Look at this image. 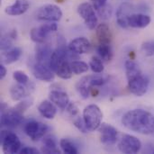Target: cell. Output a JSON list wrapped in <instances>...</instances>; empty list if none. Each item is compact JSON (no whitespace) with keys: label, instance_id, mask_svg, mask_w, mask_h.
I'll return each instance as SVG.
<instances>
[{"label":"cell","instance_id":"cell-36","mask_svg":"<svg viewBox=\"0 0 154 154\" xmlns=\"http://www.w3.org/2000/svg\"><path fill=\"white\" fill-rule=\"evenodd\" d=\"M66 110L68 111V113L72 116V117H75L77 116H79V107L76 106L75 103L73 102H69V104L68 105V106L66 107Z\"/></svg>","mask_w":154,"mask_h":154},{"label":"cell","instance_id":"cell-9","mask_svg":"<svg viewBox=\"0 0 154 154\" xmlns=\"http://www.w3.org/2000/svg\"><path fill=\"white\" fill-rule=\"evenodd\" d=\"M1 125L8 128H14L21 125L23 120V114L18 111L15 107L6 108L1 111Z\"/></svg>","mask_w":154,"mask_h":154},{"label":"cell","instance_id":"cell-19","mask_svg":"<svg viewBox=\"0 0 154 154\" xmlns=\"http://www.w3.org/2000/svg\"><path fill=\"white\" fill-rule=\"evenodd\" d=\"M30 7L28 0H15L14 3L5 9V12L8 15L17 16L24 14Z\"/></svg>","mask_w":154,"mask_h":154},{"label":"cell","instance_id":"cell-22","mask_svg":"<svg viewBox=\"0 0 154 154\" xmlns=\"http://www.w3.org/2000/svg\"><path fill=\"white\" fill-rule=\"evenodd\" d=\"M23 54V51L19 47L11 48L10 50L4 51L1 54V60L3 64H12L17 61Z\"/></svg>","mask_w":154,"mask_h":154},{"label":"cell","instance_id":"cell-7","mask_svg":"<svg viewBox=\"0 0 154 154\" xmlns=\"http://www.w3.org/2000/svg\"><path fill=\"white\" fill-rule=\"evenodd\" d=\"M58 29V24L55 22L46 23L39 27H34L30 32V37L32 42L36 43H43L47 40L48 36L56 32Z\"/></svg>","mask_w":154,"mask_h":154},{"label":"cell","instance_id":"cell-3","mask_svg":"<svg viewBox=\"0 0 154 154\" xmlns=\"http://www.w3.org/2000/svg\"><path fill=\"white\" fill-rule=\"evenodd\" d=\"M83 119L89 131L98 130L102 124L103 113L97 105H88L83 110Z\"/></svg>","mask_w":154,"mask_h":154},{"label":"cell","instance_id":"cell-14","mask_svg":"<svg viewBox=\"0 0 154 154\" xmlns=\"http://www.w3.org/2000/svg\"><path fill=\"white\" fill-rule=\"evenodd\" d=\"M50 100L60 109H66L69 104V98L66 91L62 88H52L49 94Z\"/></svg>","mask_w":154,"mask_h":154},{"label":"cell","instance_id":"cell-34","mask_svg":"<svg viewBox=\"0 0 154 154\" xmlns=\"http://www.w3.org/2000/svg\"><path fill=\"white\" fill-rule=\"evenodd\" d=\"M97 11L98 12V14L101 16V18H103V19H108V18L111 17L112 8H111V6L107 5H105L104 6L98 8Z\"/></svg>","mask_w":154,"mask_h":154},{"label":"cell","instance_id":"cell-25","mask_svg":"<svg viewBox=\"0 0 154 154\" xmlns=\"http://www.w3.org/2000/svg\"><path fill=\"white\" fill-rule=\"evenodd\" d=\"M69 62L70 61H63L59 65V67L55 71V74H57L59 78L62 79H69L72 78L73 72L71 70Z\"/></svg>","mask_w":154,"mask_h":154},{"label":"cell","instance_id":"cell-29","mask_svg":"<svg viewBox=\"0 0 154 154\" xmlns=\"http://www.w3.org/2000/svg\"><path fill=\"white\" fill-rule=\"evenodd\" d=\"M60 149L62 151V152L67 154H77L78 152V149L76 148V146L74 145V143L69 141V139H61L60 141Z\"/></svg>","mask_w":154,"mask_h":154},{"label":"cell","instance_id":"cell-31","mask_svg":"<svg viewBox=\"0 0 154 154\" xmlns=\"http://www.w3.org/2000/svg\"><path fill=\"white\" fill-rule=\"evenodd\" d=\"M13 78L19 84L28 85V84L31 83V80H30L29 77L27 76V74H25L22 70H16V71H14L13 73Z\"/></svg>","mask_w":154,"mask_h":154},{"label":"cell","instance_id":"cell-23","mask_svg":"<svg viewBox=\"0 0 154 154\" xmlns=\"http://www.w3.org/2000/svg\"><path fill=\"white\" fill-rule=\"evenodd\" d=\"M76 89L79 95L83 98L87 99L90 96V92L92 90V86L90 84V77L86 76L80 79L76 84Z\"/></svg>","mask_w":154,"mask_h":154},{"label":"cell","instance_id":"cell-37","mask_svg":"<svg viewBox=\"0 0 154 154\" xmlns=\"http://www.w3.org/2000/svg\"><path fill=\"white\" fill-rule=\"evenodd\" d=\"M20 153L23 154H38L39 151L35 148H31V147H24L22 150H20Z\"/></svg>","mask_w":154,"mask_h":154},{"label":"cell","instance_id":"cell-18","mask_svg":"<svg viewBox=\"0 0 154 154\" xmlns=\"http://www.w3.org/2000/svg\"><path fill=\"white\" fill-rule=\"evenodd\" d=\"M150 23L151 17L148 14L140 13H134L127 19L128 27L132 28H145L150 24Z\"/></svg>","mask_w":154,"mask_h":154},{"label":"cell","instance_id":"cell-40","mask_svg":"<svg viewBox=\"0 0 154 154\" xmlns=\"http://www.w3.org/2000/svg\"><path fill=\"white\" fill-rule=\"evenodd\" d=\"M153 153H154V151H153Z\"/></svg>","mask_w":154,"mask_h":154},{"label":"cell","instance_id":"cell-26","mask_svg":"<svg viewBox=\"0 0 154 154\" xmlns=\"http://www.w3.org/2000/svg\"><path fill=\"white\" fill-rule=\"evenodd\" d=\"M97 52L99 57L105 62H109L113 57V51L111 45L108 43H99L97 46Z\"/></svg>","mask_w":154,"mask_h":154},{"label":"cell","instance_id":"cell-35","mask_svg":"<svg viewBox=\"0 0 154 154\" xmlns=\"http://www.w3.org/2000/svg\"><path fill=\"white\" fill-rule=\"evenodd\" d=\"M32 100H23L22 102H20L16 106H14L18 111H20L21 113H24L26 111V109H28L31 106H32Z\"/></svg>","mask_w":154,"mask_h":154},{"label":"cell","instance_id":"cell-24","mask_svg":"<svg viewBox=\"0 0 154 154\" xmlns=\"http://www.w3.org/2000/svg\"><path fill=\"white\" fill-rule=\"evenodd\" d=\"M42 153H60L62 151L59 150L57 140L51 136L47 135L44 136L42 139Z\"/></svg>","mask_w":154,"mask_h":154},{"label":"cell","instance_id":"cell-20","mask_svg":"<svg viewBox=\"0 0 154 154\" xmlns=\"http://www.w3.org/2000/svg\"><path fill=\"white\" fill-rule=\"evenodd\" d=\"M40 115L46 119H53L57 114V106L51 100H44L38 106Z\"/></svg>","mask_w":154,"mask_h":154},{"label":"cell","instance_id":"cell-4","mask_svg":"<svg viewBox=\"0 0 154 154\" xmlns=\"http://www.w3.org/2000/svg\"><path fill=\"white\" fill-rule=\"evenodd\" d=\"M35 17L40 21L58 22L62 17V11L60 6L53 4H47L38 8Z\"/></svg>","mask_w":154,"mask_h":154},{"label":"cell","instance_id":"cell-10","mask_svg":"<svg viewBox=\"0 0 154 154\" xmlns=\"http://www.w3.org/2000/svg\"><path fill=\"white\" fill-rule=\"evenodd\" d=\"M49 131V126L46 124L31 121L24 125V133L30 139L36 142L42 139Z\"/></svg>","mask_w":154,"mask_h":154},{"label":"cell","instance_id":"cell-6","mask_svg":"<svg viewBox=\"0 0 154 154\" xmlns=\"http://www.w3.org/2000/svg\"><path fill=\"white\" fill-rule=\"evenodd\" d=\"M1 146H2V151L5 153H16L20 151L21 141L14 133L9 131H2Z\"/></svg>","mask_w":154,"mask_h":154},{"label":"cell","instance_id":"cell-11","mask_svg":"<svg viewBox=\"0 0 154 154\" xmlns=\"http://www.w3.org/2000/svg\"><path fill=\"white\" fill-rule=\"evenodd\" d=\"M31 70L33 76L42 81L51 82L54 79V71L51 69L50 66L41 64L36 60L31 64Z\"/></svg>","mask_w":154,"mask_h":154},{"label":"cell","instance_id":"cell-17","mask_svg":"<svg viewBox=\"0 0 154 154\" xmlns=\"http://www.w3.org/2000/svg\"><path fill=\"white\" fill-rule=\"evenodd\" d=\"M68 47L72 52H74L78 55L86 54L91 51V43L85 37H78V38L72 40L69 43Z\"/></svg>","mask_w":154,"mask_h":154},{"label":"cell","instance_id":"cell-39","mask_svg":"<svg viewBox=\"0 0 154 154\" xmlns=\"http://www.w3.org/2000/svg\"><path fill=\"white\" fill-rule=\"evenodd\" d=\"M6 73H7V69H6V68L4 66V64L2 63V64L0 65V79H4L5 77L6 76Z\"/></svg>","mask_w":154,"mask_h":154},{"label":"cell","instance_id":"cell-12","mask_svg":"<svg viewBox=\"0 0 154 154\" xmlns=\"http://www.w3.org/2000/svg\"><path fill=\"white\" fill-rule=\"evenodd\" d=\"M100 133V141L103 144L111 146L116 143L118 137V131L111 125L102 123L98 128Z\"/></svg>","mask_w":154,"mask_h":154},{"label":"cell","instance_id":"cell-38","mask_svg":"<svg viewBox=\"0 0 154 154\" xmlns=\"http://www.w3.org/2000/svg\"><path fill=\"white\" fill-rule=\"evenodd\" d=\"M90 1L92 2V5L96 10L106 5V2H107V0H90Z\"/></svg>","mask_w":154,"mask_h":154},{"label":"cell","instance_id":"cell-21","mask_svg":"<svg viewBox=\"0 0 154 154\" xmlns=\"http://www.w3.org/2000/svg\"><path fill=\"white\" fill-rule=\"evenodd\" d=\"M96 35L99 43L111 44L112 32L106 23H99L96 28Z\"/></svg>","mask_w":154,"mask_h":154},{"label":"cell","instance_id":"cell-16","mask_svg":"<svg viewBox=\"0 0 154 154\" xmlns=\"http://www.w3.org/2000/svg\"><path fill=\"white\" fill-rule=\"evenodd\" d=\"M35 48V60L41 64L50 66V60L53 52L51 45L48 43H37Z\"/></svg>","mask_w":154,"mask_h":154},{"label":"cell","instance_id":"cell-27","mask_svg":"<svg viewBox=\"0 0 154 154\" xmlns=\"http://www.w3.org/2000/svg\"><path fill=\"white\" fill-rule=\"evenodd\" d=\"M17 37V32L16 30H12L9 33H6L5 35H4L1 38V42H0V48L1 50L4 51H7L10 50L12 48L13 45V42L14 40H15Z\"/></svg>","mask_w":154,"mask_h":154},{"label":"cell","instance_id":"cell-1","mask_svg":"<svg viewBox=\"0 0 154 154\" xmlns=\"http://www.w3.org/2000/svg\"><path fill=\"white\" fill-rule=\"evenodd\" d=\"M123 125L130 131L149 135L154 133V116L143 109H134L122 117Z\"/></svg>","mask_w":154,"mask_h":154},{"label":"cell","instance_id":"cell-15","mask_svg":"<svg viewBox=\"0 0 154 154\" xmlns=\"http://www.w3.org/2000/svg\"><path fill=\"white\" fill-rule=\"evenodd\" d=\"M34 88V85L31 82L28 85H23L17 83L16 85H14L10 88V96L11 98L14 101H21L24 99L26 97L29 96L31 91H32Z\"/></svg>","mask_w":154,"mask_h":154},{"label":"cell","instance_id":"cell-32","mask_svg":"<svg viewBox=\"0 0 154 154\" xmlns=\"http://www.w3.org/2000/svg\"><path fill=\"white\" fill-rule=\"evenodd\" d=\"M73 125H75V127H76L79 131H80V132L83 133V134H87V133H88V131H89V130L88 129L86 124H85V121H84V119H83V116H82V117H80L79 116H75V117H74V120H73Z\"/></svg>","mask_w":154,"mask_h":154},{"label":"cell","instance_id":"cell-13","mask_svg":"<svg viewBox=\"0 0 154 154\" xmlns=\"http://www.w3.org/2000/svg\"><path fill=\"white\" fill-rule=\"evenodd\" d=\"M135 8L133 4L125 2L120 5L116 11V22L118 25L122 28H127L128 23H127V19L128 17L134 14Z\"/></svg>","mask_w":154,"mask_h":154},{"label":"cell","instance_id":"cell-30","mask_svg":"<svg viewBox=\"0 0 154 154\" xmlns=\"http://www.w3.org/2000/svg\"><path fill=\"white\" fill-rule=\"evenodd\" d=\"M89 68L94 73H102L105 69L102 59L97 56H93L89 61Z\"/></svg>","mask_w":154,"mask_h":154},{"label":"cell","instance_id":"cell-2","mask_svg":"<svg viewBox=\"0 0 154 154\" xmlns=\"http://www.w3.org/2000/svg\"><path fill=\"white\" fill-rule=\"evenodd\" d=\"M125 73L128 81V88L136 97H143L149 88V79L143 73L140 66L134 60L125 61Z\"/></svg>","mask_w":154,"mask_h":154},{"label":"cell","instance_id":"cell-5","mask_svg":"<svg viewBox=\"0 0 154 154\" xmlns=\"http://www.w3.org/2000/svg\"><path fill=\"white\" fill-rule=\"evenodd\" d=\"M78 14L84 20L85 24L89 30H95L97 24V16L96 14V9L90 3L84 2L78 6Z\"/></svg>","mask_w":154,"mask_h":154},{"label":"cell","instance_id":"cell-28","mask_svg":"<svg viewBox=\"0 0 154 154\" xmlns=\"http://www.w3.org/2000/svg\"><path fill=\"white\" fill-rule=\"evenodd\" d=\"M71 70L75 75H80L87 72L89 69V65L81 60H72L69 62Z\"/></svg>","mask_w":154,"mask_h":154},{"label":"cell","instance_id":"cell-8","mask_svg":"<svg viewBox=\"0 0 154 154\" xmlns=\"http://www.w3.org/2000/svg\"><path fill=\"white\" fill-rule=\"evenodd\" d=\"M118 149L123 153H137L142 149V143L137 137H135L134 135L124 134L119 141Z\"/></svg>","mask_w":154,"mask_h":154},{"label":"cell","instance_id":"cell-33","mask_svg":"<svg viewBox=\"0 0 154 154\" xmlns=\"http://www.w3.org/2000/svg\"><path fill=\"white\" fill-rule=\"evenodd\" d=\"M142 52L148 57L154 55V41H148L143 43L141 47Z\"/></svg>","mask_w":154,"mask_h":154}]
</instances>
